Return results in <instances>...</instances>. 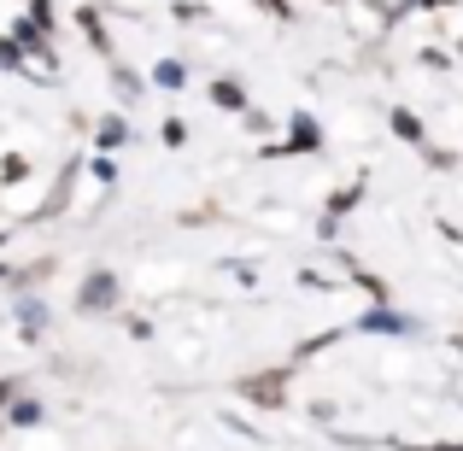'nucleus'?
<instances>
[{
  "label": "nucleus",
  "mask_w": 463,
  "mask_h": 451,
  "mask_svg": "<svg viewBox=\"0 0 463 451\" xmlns=\"http://www.w3.org/2000/svg\"><path fill=\"white\" fill-rule=\"evenodd\" d=\"M6 393H12V387H6V381H0V405H6Z\"/></svg>",
  "instance_id": "4"
},
{
  "label": "nucleus",
  "mask_w": 463,
  "mask_h": 451,
  "mask_svg": "<svg viewBox=\"0 0 463 451\" xmlns=\"http://www.w3.org/2000/svg\"><path fill=\"white\" fill-rule=\"evenodd\" d=\"M241 393H247L252 405H282V375H259V381H247Z\"/></svg>",
  "instance_id": "1"
},
{
  "label": "nucleus",
  "mask_w": 463,
  "mask_h": 451,
  "mask_svg": "<svg viewBox=\"0 0 463 451\" xmlns=\"http://www.w3.org/2000/svg\"><path fill=\"white\" fill-rule=\"evenodd\" d=\"M112 276H94V282H82V305H89V311H106V305H112Z\"/></svg>",
  "instance_id": "2"
},
{
  "label": "nucleus",
  "mask_w": 463,
  "mask_h": 451,
  "mask_svg": "<svg viewBox=\"0 0 463 451\" xmlns=\"http://www.w3.org/2000/svg\"><path fill=\"white\" fill-rule=\"evenodd\" d=\"M212 94H217V106H241V89H235V82H217Z\"/></svg>",
  "instance_id": "3"
}]
</instances>
